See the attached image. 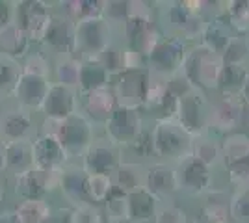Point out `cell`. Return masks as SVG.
<instances>
[{
    "label": "cell",
    "instance_id": "obj_17",
    "mask_svg": "<svg viewBox=\"0 0 249 223\" xmlns=\"http://www.w3.org/2000/svg\"><path fill=\"white\" fill-rule=\"evenodd\" d=\"M21 65H22V73L37 74V76H47V78H51L52 64L47 52H28L22 58Z\"/></svg>",
    "mask_w": 249,
    "mask_h": 223
},
{
    "label": "cell",
    "instance_id": "obj_1",
    "mask_svg": "<svg viewBox=\"0 0 249 223\" xmlns=\"http://www.w3.org/2000/svg\"><path fill=\"white\" fill-rule=\"evenodd\" d=\"M39 132L58 139L65 149L67 158L82 154V151L91 145V125L78 112L65 119H45Z\"/></svg>",
    "mask_w": 249,
    "mask_h": 223
},
{
    "label": "cell",
    "instance_id": "obj_3",
    "mask_svg": "<svg viewBox=\"0 0 249 223\" xmlns=\"http://www.w3.org/2000/svg\"><path fill=\"white\" fill-rule=\"evenodd\" d=\"M60 179L62 171H43L34 168L21 175H13V191L19 201L45 199L47 193L60 188Z\"/></svg>",
    "mask_w": 249,
    "mask_h": 223
},
{
    "label": "cell",
    "instance_id": "obj_11",
    "mask_svg": "<svg viewBox=\"0 0 249 223\" xmlns=\"http://www.w3.org/2000/svg\"><path fill=\"white\" fill-rule=\"evenodd\" d=\"M60 188L63 195L78 205H89L88 195H86V171L82 168H63L62 179H60Z\"/></svg>",
    "mask_w": 249,
    "mask_h": 223
},
{
    "label": "cell",
    "instance_id": "obj_9",
    "mask_svg": "<svg viewBox=\"0 0 249 223\" xmlns=\"http://www.w3.org/2000/svg\"><path fill=\"white\" fill-rule=\"evenodd\" d=\"M28 49H30V41L26 34L22 32L21 26L13 19L0 26V56H8L21 62L28 54Z\"/></svg>",
    "mask_w": 249,
    "mask_h": 223
},
{
    "label": "cell",
    "instance_id": "obj_16",
    "mask_svg": "<svg viewBox=\"0 0 249 223\" xmlns=\"http://www.w3.org/2000/svg\"><path fill=\"white\" fill-rule=\"evenodd\" d=\"M112 191V184H110V177L103 175V173H86V195L88 201H104L108 199Z\"/></svg>",
    "mask_w": 249,
    "mask_h": 223
},
{
    "label": "cell",
    "instance_id": "obj_18",
    "mask_svg": "<svg viewBox=\"0 0 249 223\" xmlns=\"http://www.w3.org/2000/svg\"><path fill=\"white\" fill-rule=\"evenodd\" d=\"M104 67L99 64H82L80 69V78H78V86L84 91H93V89H101L104 86Z\"/></svg>",
    "mask_w": 249,
    "mask_h": 223
},
{
    "label": "cell",
    "instance_id": "obj_12",
    "mask_svg": "<svg viewBox=\"0 0 249 223\" xmlns=\"http://www.w3.org/2000/svg\"><path fill=\"white\" fill-rule=\"evenodd\" d=\"M13 212L17 214L21 223H52L54 208L47 199H26L17 201L13 206Z\"/></svg>",
    "mask_w": 249,
    "mask_h": 223
},
{
    "label": "cell",
    "instance_id": "obj_4",
    "mask_svg": "<svg viewBox=\"0 0 249 223\" xmlns=\"http://www.w3.org/2000/svg\"><path fill=\"white\" fill-rule=\"evenodd\" d=\"M37 134L34 112L24 110L13 103V106L4 108L0 112V139L2 141H19L34 139Z\"/></svg>",
    "mask_w": 249,
    "mask_h": 223
},
{
    "label": "cell",
    "instance_id": "obj_20",
    "mask_svg": "<svg viewBox=\"0 0 249 223\" xmlns=\"http://www.w3.org/2000/svg\"><path fill=\"white\" fill-rule=\"evenodd\" d=\"M0 223H21L17 214L13 212V208H8V210H2L0 212Z\"/></svg>",
    "mask_w": 249,
    "mask_h": 223
},
{
    "label": "cell",
    "instance_id": "obj_23",
    "mask_svg": "<svg viewBox=\"0 0 249 223\" xmlns=\"http://www.w3.org/2000/svg\"><path fill=\"white\" fill-rule=\"evenodd\" d=\"M6 199V181H4V175H0V206L4 205Z\"/></svg>",
    "mask_w": 249,
    "mask_h": 223
},
{
    "label": "cell",
    "instance_id": "obj_8",
    "mask_svg": "<svg viewBox=\"0 0 249 223\" xmlns=\"http://www.w3.org/2000/svg\"><path fill=\"white\" fill-rule=\"evenodd\" d=\"M47 51L60 56H73L74 52V22L65 19L63 15H54L49 30L43 37Z\"/></svg>",
    "mask_w": 249,
    "mask_h": 223
},
{
    "label": "cell",
    "instance_id": "obj_15",
    "mask_svg": "<svg viewBox=\"0 0 249 223\" xmlns=\"http://www.w3.org/2000/svg\"><path fill=\"white\" fill-rule=\"evenodd\" d=\"M106 89H93V91H86L84 93L82 106L84 110L91 117H104L110 114L112 110V99Z\"/></svg>",
    "mask_w": 249,
    "mask_h": 223
},
{
    "label": "cell",
    "instance_id": "obj_22",
    "mask_svg": "<svg viewBox=\"0 0 249 223\" xmlns=\"http://www.w3.org/2000/svg\"><path fill=\"white\" fill-rule=\"evenodd\" d=\"M6 173V151H4V141L0 139V175Z\"/></svg>",
    "mask_w": 249,
    "mask_h": 223
},
{
    "label": "cell",
    "instance_id": "obj_10",
    "mask_svg": "<svg viewBox=\"0 0 249 223\" xmlns=\"http://www.w3.org/2000/svg\"><path fill=\"white\" fill-rule=\"evenodd\" d=\"M6 151V171L13 175H21L34 170V153H32V139L19 141H4Z\"/></svg>",
    "mask_w": 249,
    "mask_h": 223
},
{
    "label": "cell",
    "instance_id": "obj_19",
    "mask_svg": "<svg viewBox=\"0 0 249 223\" xmlns=\"http://www.w3.org/2000/svg\"><path fill=\"white\" fill-rule=\"evenodd\" d=\"M13 19V8L8 2H0V26Z\"/></svg>",
    "mask_w": 249,
    "mask_h": 223
},
{
    "label": "cell",
    "instance_id": "obj_21",
    "mask_svg": "<svg viewBox=\"0 0 249 223\" xmlns=\"http://www.w3.org/2000/svg\"><path fill=\"white\" fill-rule=\"evenodd\" d=\"M52 223H71V210H54V218H52Z\"/></svg>",
    "mask_w": 249,
    "mask_h": 223
},
{
    "label": "cell",
    "instance_id": "obj_5",
    "mask_svg": "<svg viewBox=\"0 0 249 223\" xmlns=\"http://www.w3.org/2000/svg\"><path fill=\"white\" fill-rule=\"evenodd\" d=\"M32 153H34V166L43 171H62L67 164L65 149L58 139L51 134H37L32 139Z\"/></svg>",
    "mask_w": 249,
    "mask_h": 223
},
{
    "label": "cell",
    "instance_id": "obj_6",
    "mask_svg": "<svg viewBox=\"0 0 249 223\" xmlns=\"http://www.w3.org/2000/svg\"><path fill=\"white\" fill-rule=\"evenodd\" d=\"M49 86H51V78H47V76L22 73L21 78H19V84L13 91L11 101L21 108H24V110H30V112L39 110L41 112Z\"/></svg>",
    "mask_w": 249,
    "mask_h": 223
},
{
    "label": "cell",
    "instance_id": "obj_2",
    "mask_svg": "<svg viewBox=\"0 0 249 223\" xmlns=\"http://www.w3.org/2000/svg\"><path fill=\"white\" fill-rule=\"evenodd\" d=\"M13 6V21L21 26L30 43H43V37L52 22L51 6L41 0H21Z\"/></svg>",
    "mask_w": 249,
    "mask_h": 223
},
{
    "label": "cell",
    "instance_id": "obj_7",
    "mask_svg": "<svg viewBox=\"0 0 249 223\" xmlns=\"http://www.w3.org/2000/svg\"><path fill=\"white\" fill-rule=\"evenodd\" d=\"M76 108H78V97L73 87L51 82L41 106L45 119H65L76 114Z\"/></svg>",
    "mask_w": 249,
    "mask_h": 223
},
{
    "label": "cell",
    "instance_id": "obj_13",
    "mask_svg": "<svg viewBox=\"0 0 249 223\" xmlns=\"http://www.w3.org/2000/svg\"><path fill=\"white\" fill-rule=\"evenodd\" d=\"M22 74V65L19 60L0 56V103L11 101L13 91L19 84Z\"/></svg>",
    "mask_w": 249,
    "mask_h": 223
},
{
    "label": "cell",
    "instance_id": "obj_14",
    "mask_svg": "<svg viewBox=\"0 0 249 223\" xmlns=\"http://www.w3.org/2000/svg\"><path fill=\"white\" fill-rule=\"evenodd\" d=\"M80 69H82V62H78L74 56H60L56 60V64L52 65V73L56 78L54 82L74 89L78 86Z\"/></svg>",
    "mask_w": 249,
    "mask_h": 223
}]
</instances>
